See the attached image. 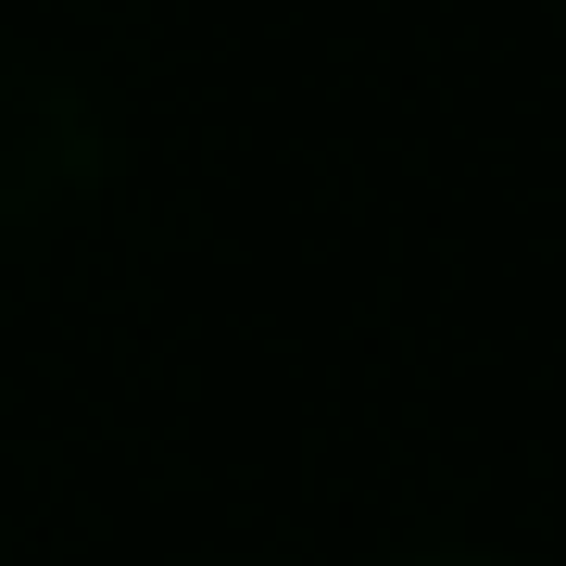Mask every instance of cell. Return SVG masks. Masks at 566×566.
Masks as SVG:
<instances>
[{
  "label": "cell",
  "instance_id": "cell-1",
  "mask_svg": "<svg viewBox=\"0 0 566 566\" xmlns=\"http://www.w3.org/2000/svg\"><path fill=\"white\" fill-rule=\"evenodd\" d=\"M441 566H453V554H441Z\"/></svg>",
  "mask_w": 566,
  "mask_h": 566
}]
</instances>
